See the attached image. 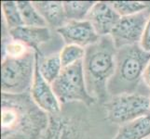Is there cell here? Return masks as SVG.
Returning a JSON list of instances; mask_svg holds the SVG:
<instances>
[{"label":"cell","mask_w":150,"mask_h":139,"mask_svg":"<svg viewBox=\"0 0 150 139\" xmlns=\"http://www.w3.org/2000/svg\"><path fill=\"white\" fill-rule=\"evenodd\" d=\"M37 52L32 49L19 57H3L1 91L9 95L25 94L33 84Z\"/></svg>","instance_id":"cell-4"},{"label":"cell","mask_w":150,"mask_h":139,"mask_svg":"<svg viewBox=\"0 0 150 139\" xmlns=\"http://www.w3.org/2000/svg\"><path fill=\"white\" fill-rule=\"evenodd\" d=\"M105 110L111 122L122 125L150 115V97L136 93L115 96L105 104Z\"/></svg>","instance_id":"cell-6"},{"label":"cell","mask_w":150,"mask_h":139,"mask_svg":"<svg viewBox=\"0 0 150 139\" xmlns=\"http://www.w3.org/2000/svg\"><path fill=\"white\" fill-rule=\"evenodd\" d=\"M57 32L63 37L66 45H76L84 48L95 44L100 39L94 28L87 20L81 22H67L63 27L57 30Z\"/></svg>","instance_id":"cell-10"},{"label":"cell","mask_w":150,"mask_h":139,"mask_svg":"<svg viewBox=\"0 0 150 139\" xmlns=\"http://www.w3.org/2000/svg\"><path fill=\"white\" fill-rule=\"evenodd\" d=\"M2 12L5 20V24L8 29V32L10 30L16 29L18 27L23 26V22L17 2L15 1H3L2 2Z\"/></svg>","instance_id":"cell-18"},{"label":"cell","mask_w":150,"mask_h":139,"mask_svg":"<svg viewBox=\"0 0 150 139\" xmlns=\"http://www.w3.org/2000/svg\"><path fill=\"white\" fill-rule=\"evenodd\" d=\"M146 139H150V136H148V137H146Z\"/></svg>","instance_id":"cell-23"},{"label":"cell","mask_w":150,"mask_h":139,"mask_svg":"<svg viewBox=\"0 0 150 139\" xmlns=\"http://www.w3.org/2000/svg\"><path fill=\"white\" fill-rule=\"evenodd\" d=\"M140 45L144 51L150 52V18L147 22L146 29L144 31L143 36H142L141 42H140Z\"/></svg>","instance_id":"cell-21"},{"label":"cell","mask_w":150,"mask_h":139,"mask_svg":"<svg viewBox=\"0 0 150 139\" xmlns=\"http://www.w3.org/2000/svg\"><path fill=\"white\" fill-rule=\"evenodd\" d=\"M150 136V115L120 125L113 139H146Z\"/></svg>","instance_id":"cell-14"},{"label":"cell","mask_w":150,"mask_h":139,"mask_svg":"<svg viewBox=\"0 0 150 139\" xmlns=\"http://www.w3.org/2000/svg\"><path fill=\"white\" fill-rule=\"evenodd\" d=\"M64 8L67 22L85 20L88 14L94 6V1H64Z\"/></svg>","instance_id":"cell-16"},{"label":"cell","mask_w":150,"mask_h":139,"mask_svg":"<svg viewBox=\"0 0 150 139\" xmlns=\"http://www.w3.org/2000/svg\"><path fill=\"white\" fill-rule=\"evenodd\" d=\"M38 60L41 74L44 77V79L51 85L58 78L63 70L60 54L54 53L46 58L40 59L39 53H38Z\"/></svg>","instance_id":"cell-15"},{"label":"cell","mask_w":150,"mask_h":139,"mask_svg":"<svg viewBox=\"0 0 150 139\" xmlns=\"http://www.w3.org/2000/svg\"><path fill=\"white\" fill-rule=\"evenodd\" d=\"M8 35L12 40L24 44L38 53H39V46L50 39V32L48 27H32L23 25L8 31Z\"/></svg>","instance_id":"cell-12"},{"label":"cell","mask_w":150,"mask_h":139,"mask_svg":"<svg viewBox=\"0 0 150 139\" xmlns=\"http://www.w3.org/2000/svg\"><path fill=\"white\" fill-rule=\"evenodd\" d=\"M63 69L83 60L85 48L76 45H66L59 53Z\"/></svg>","instance_id":"cell-19"},{"label":"cell","mask_w":150,"mask_h":139,"mask_svg":"<svg viewBox=\"0 0 150 139\" xmlns=\"http://www.w3.org/2000/svg\"><path fill=\"white\" fill-rule=\"evenodd\" d=\"M117 47L110 35L85 48L83 73L87 90L95 100H105L107 85L116 70Z\"/></svg>","instance_id":"cell-2"},{"label":"cell","mask_w":150,"mask_h":139,"mask_svg":"<svg viewBox=\"0 0 150 139\" xmlns=\"http://www.w3.org/2000/svg\"><path fill=\"white\" fill-rule=\"evenodd\" d=\"M31 96L41 110L48 114H55L61 111V103L56 97L52 86L44 79L38 67V52L35 58V69L33 84L31 86Z\"/></svg>","instance_id":"cell-9"},{"label":"cell","mask_w":150,"mask_h":139,"mask_svg":"<svg viewBox=\"0 0 150 139\" xmlns=\"http://www.w3.org/2000/svg\"><path fill=\"white\" fill-rule=\"evenodd\" d=\"M50 121L46 139H81L82 123L79 118L70 115L64 110L49 115Z\"/></svg>","instance_id":"cell-8"},{"label":"cell","mask_w":150,"mask_h":139,"mask_svg":"<svg viewBox=\"0 0 150 139\" xmlns=\"http://www.w3.org/2000/svg\"><path fill=\"white\" fill-rule=\"evenodd\" d=\"M149 18L150 8L140 13L121 17L110 34L117 49L140 44Z\"/></svg>","instance_id":"cell-7"},{"label":"cell","mask_w":150,"mask_h":139,"mask_svg":"<svg viewBox=\"0 0 150 139\" xmlns=\"http://www.w3.org/2000/svg\"><path fill=\"white\" fill-rule=\"evenodd\" d=\"M120 15L113 8L110 2H95L86 20L89 22L100 37L110 35L120 20Z\"/></svg>","instance_id":"cell-11"},{"label":"cell","mask_w":150,"mask_h":139,"mask_svg":"<svg viewBox=\"0 0 150 139\" xmlns=\"http://www.w3.org/2000/svg\"><path fill=\"white\" fill-rule=\"evenodd\" d=\"M35 8L43 17L45 22L58 30L67 23L63 2L60 1H33Z\"/></svg>","instance_id":"cell-13"},{"label":"cell","mask_w":150,"mask_h":139,"mask_svg":"<svg viewBox=\"0 0 150 139\" xmlns=\"http://www.w3.org/2000/svg\"><path fill=\"white\" fill-rule=\"evenodd\" d=\"M52 89L62 105L79 101L91 105L96 101L87 90L83 73V60L62 70L52 84Z\"/></svg>","instance_id":"cell-5"},{"label":"cell","mask_w":150,"mask_h":139,"mask_svg":"<svg viewBox=\"0 0 150 139\" xmlns=\"http://www.w3.org/2000/svg\"><path fill=\"white\" fill-rule=\"evenodd\" d=\"M143 79L144 81V83H146V86L150 88V61H149L148 65L146 66V71H144V73Z\"/></svg>","instance_id":"cell-22"},{"label":"cell","mask_w":150,"mask_h":139,"mask_svg":"<svg viewBox=\"0 0 150 139\" xmlns=\"http://www.w3.org/2000/svg\"><path fill=\"white\" fill-rule=\"evenodd\" d=\"M149 61L150 52L144 51L140 44L118 48L115 73L107 85L108 94L115 96L135 93Z\"/></svg>","instance_id":"cell-3"},{"label":"cell","mask_w":150,"mask_h":139,"mask_svg":"<svg viewBox=\"0 0 150 139\" xmlns=\"http://www.w3.org/2000/svg\"><path fill=\"white\" fill-rule=\"evenodd\" d=\"M120 17H126L140 13L150 8L147 4L139 1H114L110 2Z\"/></svg>","instance_id":"cell-20"},{"label":"cell","mask_w":150,"mask_h":139,"mask_svg":"<svg viewBox=\"0 0 150 139\" xmlns=\"http://www.w3.org/2000/svg\"><path fill=\"white\" fill-rule=\"evenodd\" d=\"M50 118L26 93L9 95L2 93V139H37L47 130Z\"/></svg>","instance_id":"cell-1"},{"label":"cell","mask_w":150,"mask_h":139,"mask_svg":"<svg viewBox=\"0 0 150 139\" xmlns=\"http://www.w3.org/2000/svg\"><path fill=\"white\" fill-rule=\"evenodd\" d=\"M23 24L32 27H47V22L30 1H17Z\"/></svg>","instance_id":"cell-17"}]
</instances>
